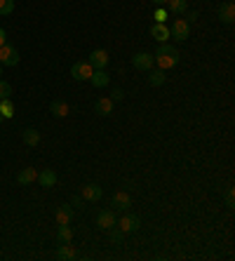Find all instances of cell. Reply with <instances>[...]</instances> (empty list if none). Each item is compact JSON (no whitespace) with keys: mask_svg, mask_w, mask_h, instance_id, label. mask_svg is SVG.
<instances>
[{"mask_svg":"<svg viewBox=\"0 0 235 261\" xmlns=\"http://www.w3.org/2000/svg\"><path fill=\"white\" fill-rule=\"evenodd\" d=\"M153 59H155V64L160 66L162 71H170V68H174V66L179 64V50L172 47L170 43H160V47L153 55Z\"/></svg>","mask_w":235,"mask_h":261,"instance_id":"6da1fadb","label":"cell"},{"mask_svg":"<svg viewBox=\"0 0 235 261\" xmlns=\"http://www.w3.org/2000/svg\"><path fill=\"white\" fill-rule=\"evenodd\" d=\"M191 35V24L186 19H174V24L170 26V38H174L176 43H186Z\"/></svg>","mask_w":235,"mask_h":261,"instance_id":"7a4b0ae2","label":"cell"},{"mask_svg":"<svg viewBox=\"0 0 235 261\" xmlns=\"http://www.w3.org/2000/svg\"><path fill=\"white\" fill-rule=\"evenodd\" d=\"M132 66L137 68V71H150L153 66H155V59H153V55H148V52H137V55L132 57Z\"/></svg>","mask_w":235,"mask_h":261,"instance_id":"3957f363","label":"cell"},{"mask_svg":"<svg viewBox=\"0 0 235 261\" xmlns=\"http://www.w3.org/2000/svg\"><path fill=\"white\" fill-rule=\"evenodd\" d=\"M92 73H94V68L89 66V61H75L71 66V78L73 80H89Z\"/></svg>","mask_w":235,"mask_h":261,"instance_id":"277c9868","label":"cell"},{"mask_svg":"<svg viewBox=\"0 0 235 261\" xmlns=\"http://www.w3.org/2000/svg\"><path fill=\"white\" fill-rule=\"evenodd\" d=\"M0 64L2 66H17L19 64V52L12 47V45H2L0 47Z\"/></svg>","mask_w":235,"mask_h":261,"instance_id":"5b68a950","label":"cell"},{"mask_svg":"<svg viewBox=\"0 0 235 261\" xmlns=\"http://www.w3.org/2000/svg\"><path fill=\"white\" fill-rule=\"evenodd\" d=\"M118 226H120L122 233H137L141 226V219L137 217V214H125V217L118 221Z\"/></svg>","mask_w":235,"mask_h":261,"instance_id":"8992f818","label":"cell"},{"mask_svg":"<svg viewBox=\"0 0 235 261\" xmlns=\"http://www.w3.org/2000/svg\"><path fill=\"white\" fill-rule=\"evenodd\" d=\"M116 224H118V219H116V212H113V209L99 212V217H96V226H99V229L108 231V229H113Z\"/></svg>","mask_w":235,"mask_h":261,"instance_id":"52a82bcc","label":"cell"},{"mask_svg":"<svg viewBox=\"0 0 235 261\" xmlns=\"http://www.w3.org/2000/svg\"><path fill=\"white\" fill-rule=\"evenodd\" d=\"M89 66L92 68H106L108 66V52L106 50H94V52H89Z\"/></svg>","mask_w":235,"mask_h":261,"instance_id":"ba28073f","label":"cell"},{"mask_svg":"<svg viewBox=\"0 0 235 261\" xmlns=\"http://www.w3.org/2000/svg\"><path fill=\"white\" fill-rule=\"evenodd\" d=\"M150 38L158 43H167L170 40V26L167 24H153L150 26Z\"/></svg>","mask_w":235,"mask_h":261,"instance_id":"9c48e42d","label":"cell"},{"mask_svg":"<svg viewBox=\"0 0 235 261\" xmlns=\"http://www.w3.org/2000/svg\"><path fill=\"white\" fill-rule=\"evenodd\" d=\"M129 205H132V198H129L127 191H118L116 196H113V209H118V212H127Z\"/></svg>","mask_w":235,"mask_h":261,"instance_id":"30bf717a","label":"cell"},{"mask_svg":"<svg viewBox=\"0 0 235 261\" xmlns=\"http://www.w3.org/2000/svg\"><path fill=\"white\" fill-rule=\"evenodd\" d=\"M113 99L111 97H104V99H99L96 101V106H94V111H96V116H101V118H106V116H111L113 113Z\"/></svg>","mask_w":235,"mask_h":261,"instance_id":"8fae6325","label":"cell"},{"mask_svg":"<svg viewBox=\"0 0 235 261\" xmlns=\"http://www.w3.org/2000/svg\"><path fill=\"white\" fill-rule=\"evenodd\" d=\"M216 14H219V19H221L224 24H233L235 22V5L233 2H224Z\"/></svg>","mask_w":235,"mask_h":261,"instance_id":"7c38bea8","label":"cell"},{"mask_svg":"<svg viewBox=\"0 0 235 261\" xmlns=\"http://www.w3.org/2000/svg\"><path fill=\"white\" fill-rule=\"evenodd\" d=\"M50 113H52L54 118H66V116L71 113V109H68V104H66V101H61V99H54L52 104H50Z\"/></svg>","mask_w":235,"mask_h":261,"instance_id":"4fadbf2b","label":"cell"},{"mask_svg":"<svg viewBox=\"0 0 235 261\" xmlns=\"http://www.w3.org/2000/svg\"><path fill=\"white\" fill-rule=\"evenodd\" d=\"M38 184L43 186V188H52L57 184V172L54 170H43V172H38V179H35Z\"/></svg>","mask_w":235,"mask_h":261,"instance_id":"5bb4252c","label":"cell"},{"mask_svg":"<svg viewBox=\"0 0 235 261\" xmlns=\"http://www.w3.org/2000/svg\"><path fill=\"white\" fill-rule=\"evenodd\" d=\"M83 198L89 200V203H96V200H101V186L99 184H87L83 188Z\"/></svg>","mask_w":235,"mask_h":261,"instance_id":"9a60e30c","label":"cell"},{"mask_svg":"<svg viewBox=\"0 0 235 261\" xmlns=\"http://www.w3.org/2000/svg\"><path fill=\"white\" fill-rule=\"evenodd\" d=\"M35 179H38V172H35L33 167H26V170H22V172L17 174V184H22V186L33 184Z\"/></svg>","mask_w":235,"mask_h":261,"instance_id":"2e32d148","label":"cell"},{"mask_svg":"<svg viewBox=\"0 0 235 261\" xmlns=\"http://www.w3.org/2000/svg\"><path fill=\"white\" fill-rule=\"evenodd\" d=\"M89 83H92L94 87H99V89H101V87H106V85H108V73L104 71V68H94V73L89 76Z\"/></svg>","mask_w":235,"mask_h":261,"instance_id":"e0dca14e","label":"cell"},{"mask_svg":"<svg viewBox=\"0 0 235 261\" xmlns=\"http://www.w3.org/2000/svg\"><path fill=\"white\" fill-rule=\"evenodd\" d=\"M57 240H59V245H64V242H68V245H71V240H73V229H71V224H59Z\"/></svg>","mask_w":235,"mask_h":261,"instance_id":"ac0fdd59","label":"cell"},{"mask_svg":"<svg viewBox=\"0 0 235 261\" xmlns=\"http://www.w3.org/2000/svg\"><path fill=\"white\" fill-rule=\"evenodd\" d=\"M186 10H188V2H186V0H167V12H170V14L183 17Z\"/></svg>","mask_w":235,"mask_h":261,"instance_id":"d6986e66","label":"cell"},{"mask_svg":"<svg viewBox=\"0 0 235 261\" xmlns=\"http://www.w3.org/2000/svg\"><path fill=\"white\" fill-rule=\"evenodd\" d=\"M22 139L26 146H38V144H40V132L33 130V127H26V130L22 132Z\"/></svg>","mask_w":235,"mask_h":261,"instance_id":"ffe728a7","label":"cell"},{"mask_svg":"<svg viewBox=\"0 0 235 261\" xmlns=\"http://www.w3.org/2000/svg\"><path fill=\"white\" fill-rule=\"evenodd\" d=\"M73 219V207L71 205H61L57 209V224H71Z\"/></svg>","mask_w":235,"mask_h":261,"instance_id":"44dd1931","label":"cell"},{"mask_svg":"<svg viewBox=\"0 0 235 261\" xmlns=\"http://www.w3.org/2000/svg\"><path fill=\"white\" fill-rule=\"evenodd\" d=\"M57 259H59V261L75 259V250H73V247H68V242H64V245H59V250H57Z\"/></svg>","mask_w":235,"mask_h":261,"instance_id":"7402d4cb","label":"cell"},{"mask_svg":"<svg viewBox=\"0 0 235 261\" xmlns=\"http://www.w3.org/2000/svg\"><path fill=\"white\" fill-rule=\"evenodd\" d=\"M148 83L153 87L165 85V71H162V68H158V71H150V73H148Z\"/></svg>","mask_w":235,"mask_h":261,"instance_id":"603a6c76","label":"cell"},{"mask_svg":"<svg viewBox=\"0 0 235 261\" xmlns=\"http://www.w3.org/2000/svg\"><path fill=\"white\" fill-rule=\"evenodd\" d=\"M0 113H2V118H12V116H14L12 99H0Z\"/></svg>","mask_w":235,"mask_h":261,"instance_id":"cb8c5ba5","label":"cell"},{"mask_svg":"<svg viewBox=\"0 0 235 261\" xmlns=\"http://www.w3.org/2000/svg\"><path fill=\"white\" fill-rule=\"evenodd\" d=\"M170 19V12L162 10V7H158V10L153 12V24H165Z\"/></svg>","mask_w":235,"mask_h":261,"instance_id":"d4e9b609","label":"cell"},{"mask_svg":"<svg viewBox=\"0 0 235 261\" xmlns=\"http://www.w3.org/2000/svg\"><path fill=\"white\" fill-rule=\"evenodd\" d=\"M12 12H14V0H0V14L10 17Z\"/></svg>","mask_w":235,"mask_h":261,"instance_id":"484cf974","label":"cell"},{"mask_svg":"<svg viewBox=\"0 0 235 261\" xmlns=\"http://www.w3.org/2000/svg\"><path fill=\"white\" fill-rule=\"evenodd\" d=\"M108 233H111V240H113V245H120V242H122V238H125V233H122L120 229H116V226H113V229H108Z\"/></svg>","mask_w":235,"mask_h":261,"instance_id":"4316f807","label":"cell"},{"mask_svg":"<svg viewBox=\"0 0 235 261\" xmlns=\"http://www.w3.org/2000/svg\"><path fill=\"white\" fill-rule=\"evenodd\" d=\"M10 97H12V85L0 80V99H10Z\"/></svg>","mask_w":235,"mask_h":261,"instance_id":"83f0119b","label":"cell"},{"mask_svg":"<svg viewBox=\"0 0 235 261\" xmlns=\"http://www.w3.org/2000/svg\"><path fill=\"white\" fill-rule=\"evenodd\" d=\"M122 97H125V92H122L120 87H116V89L111 92V99H113V101H120V99H122Z\"/></svg>","mask_w":235,"mask_h":261,"instance_id":"f1b7e54d","label":"cell"},{"mask_svg":"<svg viewBox=\"0 0 235 261\" xmlns=\"http://www.w3.org/2000/svg\"><path fill=\"white\" fill-rule=\"evenodd\" d=\"M226 205L233 209V205H235V191H233V188H231V191H228V196H226Z\"/></svg>","mask_w":235,"mask_h":261,"instance_id":"f546056e","label":"cell"},{"mask_svg":"<svg viewBox=\"0 0 235 261\" xmlns=\"http://www.w3.org/2000/svg\"><path fill=\"white\" fill-rule=\"evenodd\" d=\"M5 43H7V33H5V29L0 26V47H2Z\"/></svg>","mask_w":235,"mask_h":261,"instance_id":"4dcf8cb0","label":"cell"},{"mask_svg":"<svg viewBox=\"0 0 235 261\" xmlns=\"http://www.w3.org/2000/svg\"><path fill=\"white\" fill-rule=\"evenodd\" d=\"M198 19V12H188V17H186V22L191 24V22H195Z\"/></svg>","mask_w":235,"mask_h":261,"instance_id":"1f68e13d","label":"cell"},{"mask_svg":"<svg viewBox=\"0 0 235 261\" xmlns=\"http://www.w3.org/2000/svg\"><path fill=\"white\" fill-rule=\"evenodd\" d=\"M71 205H73V207H80V205H83V198H78V196H75L73 200H71Z\"/></svg>","mask_w":235,"mask_h":261,"instance_id":"d6a6232c","label":"cell"},{"mask_svg":"<svg viewBox=\"0 0 235 261\" xmlns=\"http://www.w3.org/2000/svg\"><path fill=\"white\" fill-rule=\"evenodd\" d=\"M153 5H158V7H162V5H167V0H150Z\"/></svg>","mask_w":235,"mask_h":261,"instance_id":"836d02e7","label":"cell"},{"mask_svg":"<svg viewBox=\"0 0 235 261\" xmlns=\"http://www.w3.org/2000/svg\"><path fill=\"white\" fill-rule=\"evenodd\" d=\"M0 76H2V64H0Z\"/></svg>","mask_w":235,"mask_h":261,"instance_id":"e575fe53","label":"cell"},{"mask_svg":"<svg viewBox=\"0 0 235 261\" xmlns=\"http://www.w3.org/2000/svg\"><path fill=\"white\" fill-rule=\"evenodd\" d=\"M2 120H5V118H2V113H0V122H2Z\"/></svg>","mask_w":235,"mask_h":261,"instance_id":"d590c367","label":"cell"}]
</instances>
